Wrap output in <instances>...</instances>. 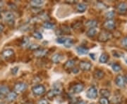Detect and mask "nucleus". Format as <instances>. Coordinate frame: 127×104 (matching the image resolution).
Here are the masks:
<instances>
[{"mask_svg": "<svg viewBox=\"0 0 127 104\" xmlns=\"http://www.w3.org/2000/svg\"><path fill=\"white\" fill-rule=\"evenodd\" d=\"M120 101H121V99L119 98V96H114L113 99H112V102L114 104H118Z\"/></svg>", "mask_w": 127, "mask_h": 104, "instance_id": "4c0bfd02", "label": "nucleus"}, {"mask_svg": "<svg viewBox=\"0 0 127 104\" xmlns=\"http://www.w3.org/2000/svg\"><path fill=\"white\" fill-rule=\"evenodd\" d=\"M45 88L42 84L35 85L32 88V91L34 95L41 96L45 93Z\"/></svg>", "mask_w": 127, "mask_h": 104, "instance_id": "7ed1b4c3", "label": "nucleus"}, {"mask_svg": "<svg viewBox=\"0 0 127 104\" xmlns=\"http://www.w3.org/2000/svg\"><path fill=\"white\" fill-rule=\"evenodd\" d=\"M28 43H29V41H28V37H24L23 40L22 41L21 45L23 46H28Z\"/></svg>", "mask_w": 127, "mask_h": 104, "instance_id": "c9c22d12", "label": "nucleus"}, {"mask_svg": "<svg viewBox=\"0 0 127 104\" xmlns=\"http://www.w3.org/2000/svg\"><path fill=\"white\" fill-rule=\"evenodd\" d=\"M37 104H50L48 101L45 99H41L38 101L37 102Z\"/></svg>", "mask_w": 127, "mask_h": 104, "instance_id": "e433bc0d", "label": "nucleus"}, {"mask_svg": "<svg viewBox=\"0 0 127 104\" xmlns=\"http://www.w3.org/2000/svg\"><path fill=\"white\" fill-rule=\"evenodd\" d=\"M17 96H18V94L16 91H10L9 94L6 96V99L8 101L11 102V101H14V100L16 99Z\"/></svg>", "mask_w": 127, "mask_h": 104, "instance_id": "f8f14e48", "label": "nucleus"}, {"mask_svg": "<svg viewBox=\"0 0 127 104\" xmlns=\"http://www.w3.org/2000/svg\"><path fill=\"white\" fill-rule=\"evenodd\" d=\"M97 89L95 86H90L86 91V96L89 99H95L97 96Z\"/></svg>", "mask_w": 127, "mask_h": 104, "instance_id": "f03ea898", "label": "nucleus"}, {"mask_svg": "<svg viewBox=\"0 0 127 104\" xmlns=\"http://www.w3.org/2000/svg\"><path fill=\"white\" fill-rule=\"evenodd\" d=\"M32 36L37 40H42V35L40 32H34L32 33Z\"/></svg>", "mask_w": 127, "mask_h": 104, "instance_id": "cd10ccee", "label": "nucleus"}, {"mask_svg": "<svg viewBox=\"0 0 127 104\" xmlns=\"http://www.w3.org/2000/svg\"><path fill=\"white\" fill-rule=\"evenodd\" d=\"M96 34H97V30L95 27L90 28L86 32V35L89 37H93L94 36H95Z\"/></svg>", "mask_w": 127, "mask_h": 104, "instance_id": "4be33fe9", "label": "nucleus"}, {"mask_svg": "<svg viewBox=\"0 0 127 104\" xmlns=\"http://www.w3.org/2000/svg\"><path fill=\"white\" fill-rule=\"evenodd\" d=\"M79 68L83 71H89V70H91V68H92V64L88 61H82L79 63Z\"/></svg>", "mask_w": 127, "mask_h": 104, "instance_id": "423d86ee", "label": "nucleus"}, {"mask_svg": "<svg viewBox=\"0 0 127 104\" xmlns=\"http://www.w3.org/2000/svg\"><path fill=\"white\" fill-rule=\"evenodd\" d=\"M75 64V61H74V60H72V59H71V60H68L67 61L65 64H64V68L65 69H68V68H71L73 66V65Z\"/></svg>", "mask_w": 127, "mask_h": 104, "instance_id": "5701e85b", "label": "nucleus"}, {"mask_svg": "<svg viewBox=\"0 0 127 104\" xmlns=\"http://www.w3.org/2000/svg\"><path fill=\"white\" fill-rule=\"evenodd\" d=\"M85 25H86V26L89 27V29L90 28H94L97 25V21L96 20H94V19L88 20L85 23Z\"/></svg>", "mask_w": 127, "mask_h": 104, "instance_id": "4468645a", "label": "nucleus"}, {"mask_svg": "<svg viewBox=\"0 0 127 104\" xmlns=\"http://www.w3.org/2000/svg\"><path fill=\"white\" fill-rule=\"evenodd\" d=\"M9 92H10V89L8 86H6V85L0 84V95L6 96Z\"/></svg>", "mask_w": 127, "mask_h": 104, "instance_id": "2eb2a0df", "label": "nucleus"}, {"mask_svg": "<svg viewBox=\"0 0 127 104\" xmlns=\"http://www.w3.org/2000/svg\"><path fill=\"white\" fill-rule=\"evenodd\" d=\"M14 51L11 49H7L4 50L1 53L2 56L4 57V58H9L11 56H12L14 55Z\"/></svg>", "mask_w": 127, "mask_h": 104, "instance_id": "f3484780", "label": "nucleus"}, {"mask_svg": "<svg viewBox=\"0 0 127 104\" xmlns=\"http://www.w3.org/2000/svg\"><path fill=\"white\" fill-rule=\"evenodd\" d=\"M78 104H86V103H85L83 101H79V102L78 103Z\"/></svg>", "mask_w": 127, "mask_h": 104, "instance_id": "79ce46f5", "label": "nucleus"}, {"mask_svg": "<svg viewBox=\"0 0 127 104\" xmlns=\"http://www.w3.org/2000/svg\"><path fill=\"white\" fill-rule=\"evenodd\" d=\"M27 89V84L24 82H17L14 86V90L16 93H22Z\"/></svg>", "mask_w": 127, "mask_h": 104, "instance_id": "39448f33", "label": "nucleus"}, {"mask_svg": "<svg viewBox=\"0 0 127 104\" xmlns=\"http://www.w3.org/2000/svg\"><path fill=\"white\" fill-rule=\"evenodd\" d=\"M47 54V51L45 49H38L35 50L34 51V55L35 57L37 58H41V57H43L45 56L46 54Z\"/></svg>", "mask_w": 127, "mask_h": 104, "instance_id": "9d476101", "label": "nucleus"}, {"mask_svg": "<svg viewBox=\"0 0 127 104\" xmlns=\"http://www.w3.org/2000/svg\"><path fill=\"white\" fill-rule=\"evenodd\" d=\"M43 27H45V29H47V30H50V29H52L55 27V25H54V23L46 21L43 23Z\"/></svg>", "mask_w": 127, "mask_h": 104, "instance_id": "393cba45", "label": "nucleus"}, {"mask_svg": "<svg viewBox=\"0 0 127 104\" xmlns=\"http://www.w3.org/2000/svg\"><path fill=\"white\" fill-rule=\"evenodd\" d=\"M115 84L116 85L120 88L124 87L125 85V80H124V77L122 75H118L116 78H115Z\"/></svg>", "mask_w": 127, "mask_h": 104, "instance_id": "0eeeda50", "label": "nucleus"}, {"mask_svg": "<svg viewBox=\"0 0 127 104\" xmlns=\"http://www.w3.org/2000/svg\"><path fill=\"white\" fill-rule=\"evenodd\" d=\"M4 17L5 21L9 23H12L14 24V16L12 12L10 11H6L4 14Z\"/></svg>", "mask_w": 127, "mask_h": 104, "instance_id": "1a4fd4ad", "label": "nucleus"}, {"mask_svg": "<svg viewBox=\"0 0 127 104\" xmlns=\"http://www.w3.org/2000/svg\"><path fill=\"white\" fill-rule=\"evenodd\" d=\"M97 6L98 8H101V9H103V10L107 8V6L104 4V3H102V2H98V3L97 4Z\"/></svg>", "mask_w": 127, "mask_h": 104, "instance_id": "72a5a7b5", "label": "nucleus"}, {"mask_svg": "<svg viewBox=\"0 0 127 104\" xmlns=\"http://www.w3.org/2000/svg\"><path fill=\"white\" fill-rule=\"evenodd\" d=\"M66 38H65V37H59L58 39H57V42L59 44H64L66 41Z\"/></svg>", "mask_w": 127, "mask_h": 104, "instance_id": "f704fd0d", "label": "nucleus"}, {"mask_svg": "<svg viewBox=\"0 0 127 104\" xmlns=\"http://www.w3.org/2000/svg\"><path fill=\"white\" fill-rule=\"evenodd\" d=\"M93 104V103H92V104Z\"/></svg>", "mask_w": 127, "mask_h": 104, "instance_id": "a18cd8bd", "label": "nucleus"}, {"mask_svg": "<svg viewBox=\"0 0 127 104\" xmlns=\"http://www.w3.org/2000/svg\"><path fill=\"white\" fill-rule=\"evenodd\" d=\"M121 44L124 48H127V36L124 37L122 41H121Z\"/></svg>", "mask_w": 127, "mask_h": 104, "instance_id": "473e14b6", "label": "nucleus"}, {"mask_svg": "<svg viewBox=\"0 0 127 104\" xmlns=\"http://www.w3.org/2000/svg\"><path fill=\"white\" fill-rule=\"evenodd\" d=\"M112 70H113L114 72H119V71H120V70H121V69H122L121 66H120V65H119L118 63L112 64Z\"/></svg>", "mask_w": 127, "mask_h": 104, "instance_id": "bb28decb", "label": "nucleus"}, {"mask_svg": "<svg viewBox=\"0 0 127 104\" xmlns=\"http://www.w3.org/2000/svg\"><path fill=\"white\" fill-rule=\"evenodd\" d=\"M106 18H107V20H112V18L114 16V12L112 11H110L109 12H107L105 14Z\"/></svg>", "mask_w": 127, "mask_h": 104, "instance_id": "c85d7f7f", "label": "nucleus"}, {"mask_svg": "<svg viewBox=\"0 0 127 104\" xmlns=\"http://www.w3.org/2000/svg\"><path fill=\"white\" fill-rule=\"evenodd\" d=\"M100 95L102 96V97H104V98L109 97V96H110V94H111L110 91H109L108 89H101V90L100 91Z\"/></svg>", "mask_w": 127, "mask_h": 104, "instance_id": "b1692460", "label": "nucleus"}, {"mask_svg": "<svg viewBox=\"0 0 127 104\" xmlns=\"http://www.w3.org/2000/svg\"><path fill=\"white\" fill-rule=\"evenodd\" d=\"M0 17H1V11H0Z\"/></svg>", "mask_w": 127, "mask_h": 104, "instance_id": "c03bdc74", "label": "nucleus"}, {"mask_svg": "<svg viewBox=\"0 0 127 104\" xmlns=\"http://www.w3.org/2000/svg\"><path fill=\"white\" fill-rule=\"evenodd\" d=\"M117 10L119 14H123L126 13L127 11V4L125 2H120L117 5Z\"/></svg>", "mask_w": 127, "mask_h": 104, "instance_id": "6e6552de", "label": "nucleus"}, {"mask_svg": "<svg viewBox=\"0 0 127 104\" xmlns=\"http://www.w3.org/2000/svg\"><path fill=\"white\" fill-rule=\"evenodd\" d=\"M64 44V46H65L66 47H71V46L73 45V40H71V39L66 38Z\"/></svg>", "mask_w": 127, "mask_h": 104, "instance_id": "c756f323", "label": "nucleus"}, {"mask_svg": "<svg viewBox=\"0 0 127 104\" xmlns=\"http://www.w3.org/2000/svg\"><path fill=\"white\" fill-rule=\"evenodd\" d=\"M76 51L79 55H86L88 53V49L84 46H78L76 48Z\"/></svg>", "mask_w": 127, "mask_h": 104, "instance_id": "6ab92c4d", "label": "nucleus"}, {"mask_svg": "<svg viewBox=\"0 0 127 104\" xmlns=\"http://www.w3.org/2000/svg\"><path fill=\"white\" fill-rule=\"evenodd\" d=\"M108 59H109V56L107 55V54L103 53L100 56V59H99V61L101 63H105L108 61Z\"/></svg>", "mask_w": 127, "mask_h": 104, "instance_id": "412c9836", "label": "nucleus"}, {"mask_svg": "<svg viewBox=\"0 0 127 104\" xmlns=\"http://www.w3.org/2000/svg\"><path fill=\"white\" fill-rule=\"evenodd\" d=\"M83 89H84V85L81 83H78L73 86L72 91L74 94H79L83 90Z\"/></svg>", "mask_w": 127, "mask_h": 104, "instance_id": "9b49d317", "label": "nucleus"}, {"mask_svg": "<svg viewBox=\"0 0 127 104\" xmlns=\"http://www.w3.org/2000/svg\"><path fill=\"white\" fill-rule=\"evenodd\" d=\"M62 59V56L60 54H55L52 56V61L55 63H58L61 61V60Z\"/></svg>", "mask_w": 127, "mask_h": 104, "instance_id": "a211bd4d", "label": "nucleus"}, {"mask_svg": "<svg viewBox=\"0 0 127 104\" xmlns=\"http://www.w3.org/2000/svg\"><path fill=\"white\" fill-rule=\"evenodd\" d=\"M4 26L2 24L0 23V33L4 30Z\"/></svg>", "mask_w": 127, "mask_h": 104, "instance_id": "a19ab883", "label": "nucleus"}, {"mask_svg": "<svg viewBox=\"0 0 127 104\" xmlns=\"http://www.w3.org/2000/svg\"><path fill=\"white\" fill-rule=\"evenodd\" d=\"M104 72L100 69H97V70H95V72H93V77L96 80H101L104 77Z\"/></svg>", "mask_w": 127, "mask_h": 104, "instance_id": "ddd939ff", "label": "nucleus"}, {"mask_svg": "<svg viewBox=\"0 0 127 104\" xmlns=\"http://www.w3.org/2000/svg\"><path fill=\"white\" fill-rule=\"evenodd\" d=\"M44 4V1H41V0H32L30 2V4L31 5L32 7H40L42 5Z\"/></svg>", "mask_w": 127, "mask_h": 104, "instance_id": "aec40b11", "label": "nucleus"}, {"mask_svg": "<svg viewBox=\"0 0 127 104\" xmlns=\"http://www.w3.org/2000/svg\"><path fill=\"white\" fill-rule=\"evenodd\" d=\"M100 104H109V101L107 99V98L101 97L99 100Z\"/></svg>", "mask_w": 127, "mask_h": 104, "instance_id": "7c9ffc66", "label": "nucleus"}, {"mask_svg": "<svg viewBox=\"0 0 127 104\" xmlns=\"http://www.w3.org/2000/svg\"><path fill=\"white\" fill-rule=\"evenodd\" d=\"M72 72L73 74H76V73L78 72V69L77 68H72Z\"/></svg>", "mask_w": 127, "mask_h": 104, "instance_id": "ea45409f", "label": "nucleus"}, {"mask_svg": "<svg viewBox=\"0 0 127 104\" xmlns=\"http://www.w3.org/2000/svg\"><path fill=\"white\" fill-rule=\"evenodd\" d=\"M76 9L77 10L78 12L79 13H83L87 9V5L84 3H78L76 6Z\"/></svg>", "mask_w": 127, "mask_h": 104, "instance_id": "dca6fc26", "label": "nucleus"}, {"mask_svg": "<svg viewBox=\"0 0 127 104\" xmlns=\"http://www.w3.org/2000/svg\"><path fill=\"white\" fill-rule=\"evenodd\" d=\"M124 80H125V82L127 84V74L124 76Z\"/></svg>", "mask_w": 127, "mask_h": 104, "instance_id": "37998d69", "label": "nucleus"}, {"mask_svg": "<svg viewBox=\"0 0 127 104\" xmlns=\"http://www.w3.org/2000/svg\"><path fill=\"white\" fill-rule=\"evenodd\" d=\"M18 67H14V68H13L12 69H11V73L12 74H14V75H16V73H17V72L18 71Z\"/></svg>", "mask_w": 127, "mask_h": 104, "instance_id": "58836bf2", "label": "nucleus"}, {"mask_svg": "<svg viewBox=\"0 0 127 104\" xmlns=\"http://www.w3.org/2000/svg\"><path fill=\"white\" fill-rule=\"evenodd\" d=\"M112 37V34L109 31L104 30L99 33L97 37V40L101 42H106L109 40H111Z\"/></svg>", "mask_w": 127, "mask_h": 104, "instance_id": "f257e3e1", "label": "nucleus"}, {"mask_svg": "<svg viewBox=\"0 0 127 104\" xmlns=\"http://www.w3.org/2000/svg\"><path fill=\"white\" fill-rule=\"evenodd\" d=\"M112 55L116 58H120L123 56V54L119 52V51H112Z\"/></svg>", "mask_w": 127, "mask_h": 104, "instance_id": "2f4dec72", "label": "nucleus"}, {"mask_svg": "<svg viewBox=\"0 0 127 104\" xmlns=\"http://www.w3.org/2000/svg\"><path fill=\"white\" fill-rule=\"evenodd\" d=\"M28 49L31 50H33V51H35V50L40 49V46L38 45L37 44H35V43H32L28 45Z\"/></svg>", "mask_w": 127, "mask_h": 104, "instance_id": "a878e982", "label": "nucleus"}, {"mask_svg": "<svg viewBox=\"0 0 127 104\" xmlns=\"http://www.w3.org/2000/svg\"></svg>", "mask_w": 127, "mask_h": 104, "instance_id": "49530a36", "label": "nucleus"}, {"mask_svg": "<svg viewBox=\"0 0 127 104\" xmlns=\"http://www.w3.org/2000/svg\"><path fill=\"white\" fill-rule=\"evenodd\" d=\"M115 26H116L115 22L112 19V20H107L103 23V27L105 29V30H107V31H111V30H114Z\"/></svg>", "mask_w": 127, "mask_h": 104, "instance_id": "20e7f679", "label": "nucleus"}]
</instances>
